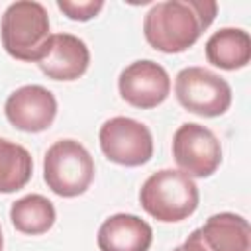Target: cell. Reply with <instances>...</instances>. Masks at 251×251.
<instances>
[{
  "mask_svg": "<svg viewBox=\"0 0 251 251\" xmlns=\"http://www.w3.org/2000/svg\"><path fill=\"white\" fill-rule=\"evenodd\" d=\"M216 14L218 4L214 0L157 2L143 18V35L161 53H182L212 25Z\"/></svg>",
  "mask_w": 251,
  "mask_h": 251,
  "instance_id": "cell-1",
  "label": "cell"
},
{
  "mask_svg": "<svg viewBox=\"0 0 251 251\" xmlns=\"http://www.w3.org/2000/svg\"><path fill=\"white\" fill-rule=\"evenodd\" d=\"M0 37L10 57L24 63H39L51 37L45 6L35 0L12 2L2 14Z\"/></svg>",
  "mask_w": 251,
  "mask_h": 251,
  "instance_id": "cell-2",
  "label": "cell"
},
{
  "mask_svg": "<svg viewBox=\"0 0 251 251\" xmlns=\"http://www.w3.org/2000/svg\"><path fill=\"white\" fill-rule=\"evenodd\" d=\"M196 182L178 169H161L145 178L139 190L141 208L159 222H182L198 208Z\"/></svg>",
  "mask_w": 251,
  "mask_h": 251,
  "instance_id": "cell-3",
  "label": "cell"
},
{
  "mask_svg": "<svg viewBox=\"0 0 251 251\" xmlns=\"http://www.w3.org/2000/svg\"><path fill=\"white\" fill-rule=\"evenodd\" d=\"M43 180L57 196H80L94 180V159L76 139H59L43 157Z\"/></svg>",
  "mask_w": 251,
  "mask_h": 251,
  "instance_id": "cell-4",
  "label": "cell"
},
{
  "mask_svg": "<svg viewBox=\"0 0 251 251\" xmlns=\"http://www.w3.org/2000/svg\"><path fill=\"white\" fill-rule=\"evenodd\" d=\"M178 104L202 118H216L231 106V86L226 78L204 67H184L175 78Z\"/></svg>",
  "mask_w": 251,
  "mask_h": 251,
  "instance_id": "cell-5",
  "label": "cell"
},
{
  "mask_svg": "<svg viewBox=\"0 0 251 251\" xmlns=\"http://www.w3.org/2000/svg\"><path fill=\"white\" fill-rule=\"evenodd\" d=\"M98 141L106 159L122 167H141L153 157V135L145 124L133 118L106 120L100 126Z\"/></svg>",
  "mask_w": 251,
  "mask_h": 251,
  "instance_id": "cell-6",
  "label": "cell"
},
{
  "mask_svg": "<svg viewBox=\"0 0 251 251\" xmlns=\"http://www.w3.org/2000/svg\"><path fill=\"white\" fill-rule=\"evenodd\" d=\"M173 157L190 178H208L222 165V145L210 127L186 122L173 135Z\"/></svg>",
  "mask_w": 251,
  "mask_h": 251,
  "instance_id": "cell-7",
  "label": "cell"
},
{
  "mask_svg": "<svg viewBox=\"0 0 251 251\" xmlns=\"http://www.w3.org/2000/svg\"><path fill=\"white\" fill-rule=\"evenodd\" d=\"M118 90L129 106L151 110L167 100L171 92V76L163 65L151 59H139L120 73Z\"/></svg>",
  "mask_w": 251,
  "mask_h": 251,
  "instance_id": "cell-8",
  "label": "cell"
},
{
  "mask_svg": "<svg viewBox=\"0 0 251 251\" xmlns=\"http://www.w3.org/2000/svg\"><path fill=\"white\" fill-rule=\"evenodd\" d=\"M4 114L16 129L39 133L53 126L57 118V98L41 84H25L6 98Z\"/></svg>",
  "mask_w": 251,
  "mask_h": 251,
  "instance_id": "cell-9",
  "label": "cell"
},
{
  "mask_svg": "<svg viewBox=\"0 0 251 251\" xmlns=\"http://www.w3.org/2000/svg\"><path fill=\"white\" fill-rule=\"evenodd\" d=\"M37 65L47 78L76 80L90 65V51L88 45L73 33H51L47 51Z\"/></svg>",
  "mask_w": 251,
  "mask_h": 251,
  "instance_id": "cell-10",
  "label": "cell"
},
{
  "mask_svg": "<svg viewBox=\"0 0 251 251\" xmlns=\"http://www.w3.org/2000/svg\"><path fill=\"white\" fill-rule=\"evenodd\" d=\"M96 243L100 251H149L153 229L135 214H114L98 227Z\"/></svg>",
  "mask_w": 251,
  "mask_h": 251,
  "instance_id": "cell-11",
  "label": "cell"
},
{
  "mask_svg": "<svg viewBox=\"0 0 251 251\" xmlns=\"http://www.w3.org/2000/svg\"><path fill=\"white\" fill-rule=\"evenodd\" d=\"M198 233L208 251H251V227L239 214H214L198 227Z\"/></svg>",
  "mask_w": 251,
  "mask_h": 251,
  "instance_id": "cell-12",
  "label": "cell"
},
{
  "mask_svg": "<svg viewBox=\"0 0 251 251\" xmlns=\"http://www.w3.org/2000/svg\"><path fill=\"white\" fill-rule=\"evenodd\" d=\"M206 59L218 69L237 71L251 61V37L241 27H222L206 41Z\"/></svg>",
  "mask_w": 251,
  "mask_h": 251,
  "instance_id": "cell-13",
  "label": "cell"
},
{
  "mask_svg": "<svg viewBox=\"0 0 251 251\" xmlns=\"http://www.w3.org/2000/svg\"><path fill=\"white\" fill-rule=\"evenodd\" d=\"M10 220L18 231L25 235H41L53 227L57 210L53 202L43 194H27L12 204Z\"/></svg>",
  "mask_w": 251,
  "mask_h": 251,
  "instance_id": "cell-14",
  "label": "cell"
},
{
  "mask_svg": "<svg viewBox=\"0 0 251 251\" xmlns=\"http://www.w3.org/2000/svg\"><path fill=\"white\" fill-rule=\"evenodd\" d=\"M33 173V159L29 151L10 139L0 137V192L12 194L24 188Z\"/></svg>",
  "mask_w": 251,
  "mask_h": 251,
  "instance_id": "cell-15",
  "label": "cell"
},
{
  "mask_svg": "<svg viewBox=\"0 0 251 251\" xmlns=\"http://www.w3.org/2000/svg\"><path fill=\"white\" fill-rule=\"evenodd\" d=\"M57 8L75 22H88L98 16V12L104 8L102 0H57Z\"/></svg>",
  "mask_w": 251,
  "mask_h": 251,
  "instance_id": "cell-16",
  "label": "cell"
},
{
  "mask_svg": "<svg viewBox=\"0 0 251 251\" xmlns=\"http://www.w3.org/2000/svg\"><path fill=\"white\" fill-rule=\"evenodd\" d=\"M173 251H208V249L204 247V243H202V239H200L198 229H194V231L186 237V241H184L182 245L175 247Z\"/></svg>",
  "mask_w": 251,
  "mask_h": 251,
  "instance_id": "cell-17",
  "label": "cell"
},
{
  "mask_svg": "<svg viewBox=\"0 0 251 251\" xmlns=\"http://www.w3.org/2000/svg\"><path fill=\"white\" fill-rule=\"evenodd\" d=\"M4 249V237H2V227H0V251Z\"/></svg>",
  "mask_w": 251,
  "mask_h": 251,
  "instance_id": "cell-18",
  "label": "cell"
}]
</instances>
